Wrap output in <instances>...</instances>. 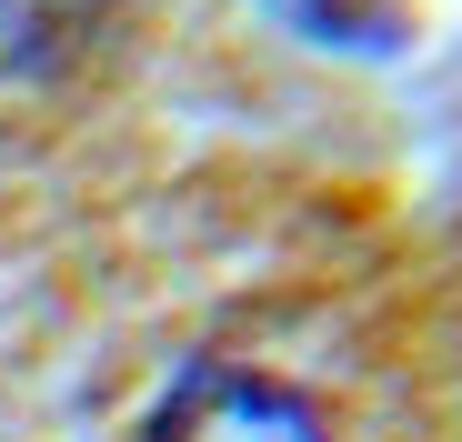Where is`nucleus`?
<instances>
[{
	"label": "nucleus",
	"instance_id": "obj_1",
	"mask_svg": "<svg viewBox=\"0 0 462 442\" xmlns=\"http://www.w3.org/2000/svg\"><path fill=\"white\" fill-rule=\"evenodd\" d=\"M141 442H332L322 402L282 382V373H252V362H201L181 373L162 402H151Z\"/></svg>",
	"mask_w": 462,
	"mask_h": 442
}]
</instances>
